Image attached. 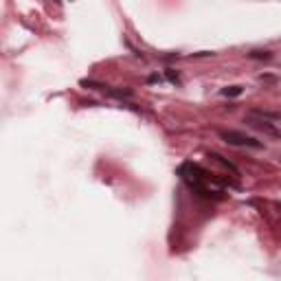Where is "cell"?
I'll return each mask as SVG.
<instances>
[{
    "mask_svg": "<svg viewBox=\"0 0 281 281\" xmlns=\"http://www.w3.org/2000/svg\"><path fill=\"white\" fill-rule=\"evenodd\" d=\"M220 139H222L224 143H228V145L253 147V150H262V147H264L257 139H253V136L242 134V132H235V130H222V132H220Z\"/></svg>",
    "mask_w": 281,
    "mask_h": 281,
    "instance_id": "6da1fadb",
    "label": "cell"
},
{
    "mask_svg": "<svg viewBox=\"0 0 281 281\" xmlns=\"http://www.w3.org/2000/svg\"><path fill=\"white\" fill-rule=\"evenodd\" d=\"M246 123L250 127H255V130H262L264 134H270V136H281V132L275 127L273 123H270V119H264V116H259V114H255V112H248L246 114Z\"/></svg>",
    "mask_w": 281,
    "mask_h": 281,
    "instance_id": "7a4b0ae2",
    "label": "cell"
},
{
    "mask_svg": "<svg viewBox=\"0 0 281 281\" xmlns=\"http://www.w3.org/2000/svg\"><path fill=\"white\" fill-rule=\"evenodd\" d=\"M242 86H228V88H224L222 90V95L224 97H239V95H242Z\"/></svg>",
    "mask_w": 281,
    "mask_h": 281,
    "instance_id": "3957f363",
    "label": "cell"
},
{
    "mask_svg": "<svg viewBox=\"0 0 281 281\" xmlns=\"http://www.w3.org/2000/svg\"><path fill=\"white\" fill-rule=\"evenodd\" d=\"M250 57H253V59H270V57H273V53H270V51H253Z\"/></svg>",
    "mask_w": 281,
    "mask_h": 281,
    "instance_id": "277c9868",
    "label": "cell"
},
{
    "mask_svg": "<svg viewBox=\"0 0 281 281\" xmlns=\"http://www.w3.org/2000/svg\"><path fill=\"white\" fill-rule=\"evenodd\" d=\"M167 79H169L171 84H180V77H178V75L173 73V70H167Z\"/></svg>",
    "mask_w": 281,
    "mask_h": 281,
    "instance_id": "5b68a950",
    "label": "cell"
}]
</instances>
